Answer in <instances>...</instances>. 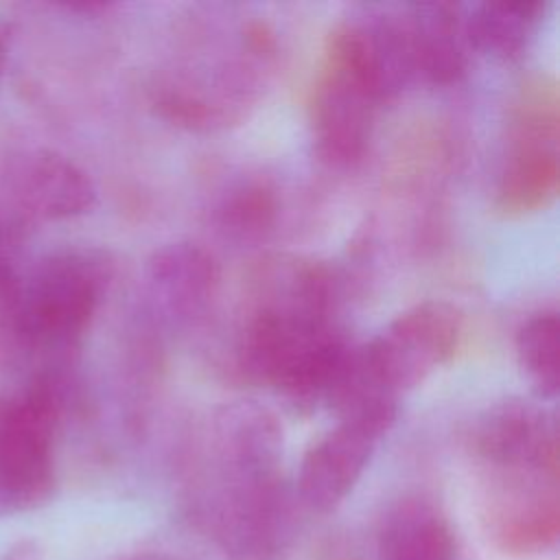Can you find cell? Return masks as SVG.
<instances>
[{
	"instance_id": "12",
	"label": "cell",
	"mask_w": 560,
	"mask_h": 560,
	"mask_svg": "<svg viewBox=\"0 0 560 560\" xmlns=\"http://www.w3.org/2000/svg\"><path fill=\"white\" fill-rule=\"evenodd\" d=\"M378 560H462L448 518L427 499H402L383 516Z\"/></svg>"
},
{
	"instance_id": "14",
	"label": "cell",
	"mask_w": 560,
	"mask_h": 560,
	"mask_svg": "<svg viewBox=\"0 0 560 560\" xmlns=\"http://www.w3.org/2000/svg\"><path fill=\"white\" fill-rule=\"evenodd\" d=\"M516 354L536 392L553 400L560 389V324L556 311L536 313L518 328Z\"/></svg>"
},
{
	"instance_id": "13",
	"label": "cell",
	"mask_w": 560,
	"mask_h": 560,
	"mask_svg": "<svg viewBox=\"0 0 560 560\" xmlns=\"http://www.w3.org/2000/svg\"><path fill=\"white\" fill-rule=\"evenodd\" d=\"M545 15V2H481L464 13L470 50L477 48L497 59H516L527 48Z\"/></svg>"
},
{
	"instance_id": "7",
	"label": "cell",
	"mask_w": 560,
	"mask_h": 560,
	"mask_svg": "<svg viewBox=\"0 0 560 560\" xmlns=\"http://www.w3.org/2000/svg\"><path fill=\"white\" fill-rule=\"evenodd\" d=\"M381 101L341 61L324 52L322 72L311 98V127L322 162L346 168L359 162L370 144Z\"/></svg>"
},
{
	"instance_id": "17",
	"label": "cell",
	"mask_w": 560,
	"mask_h": 560,
	"mask_svg": "<svg viewBox=\"0 0 560 560\" xmlns=\"http://www.w3.org/2000/svg\"><path fill=\"white\" fill-rule=\"evenodd\" d=\"M0 560H44V547L35 538H18L0 551Z\"/></svg>"
},
{
	"instance_id": "18",
	"label": "cell",
	"mask_w": 560,
	"mask_h": 560,
	"mask_svg": "<svg viewBox=\"0 0 560 560\" xmlns=\"http://www.w3.org/2000/svg\"><path fill=\"white\" fill-rule=\"evenodd\" d=\"M118 560H184V558L171 556V553H164V551H133V553H127Z\"/></svg>"
},
{
	"instance_id": "2",
	"label": "cell",
	"mask_w": 560,
	"mask_h": 560,
	"mask_svg": "<svg viewBox=\"0 0 560 560\" xmlns=\"http://www.w3.org/2000/svg\"><path fill=\"white\" fill-rule=\"evenodd\" d=\"M57 418L50 383H33L0 402V518L33 512L55 494Z\"/></svg>"
},
{
	"instance_id": "1",
	"label": "cell",
	"mask_w": 560,
	"mask_h": 560,
	"mask_svg": "<svg viewBox=\"0 0 560 560\" xmlns=\"http://www.w3.org/2000/svg\"><path fill=\"white\" fill-rule=\"evenodd\" d=\"M271 280L241 332L238 365L300 407L330 409L354 348L332 317V276L315 262H284Z\"/></svg>"
},
{
	"instance_id": "19",
	"label": "cell",
	"mask_w": 560,
	"mask_h": 560,
	"mask_svg": "<svg viewBox=\"0 0 560 560\" xmlns=\"http://www.w3.org/2000/svg\"><path fill=\"white\" fill-rule=\"evenodd\" d=\"M4 61H7V44H4L2 31H0V77H2V70H4Z\"/></svg>"
},
{
	"instance_id": "3",
	"label": "cell",
	"mask_w": 560,
	"mask_h": 560,
	"mask_svg": "<svg viewBox=\"0 0 560 560\" xmlns=\"http://www.w3.org/2000/svg\"><path fill=\"white\" fill-rule=\"evenodd\" d=\"M462 339V313L444 300H424L392 319L374 339L357 346L365 381L398 400L442 368Z\"/></svg>"
},
{
	"instance_id": "6",
	"label": "cell",
	"mask_w": 560,
	"mask_h": 560,
	"mask_svg": "<svg viewBox=\"0 0 560 560\" xmlns=\"http://www.w3.org/2000/svg\"><path fill=\"white\" fill-rule=\"evenodd\" d=\"M394 420L387 413L341 416L302 457L295 486L300 503L315 514H328L343 503Z\"/></svg>"
},
{
	"instance_id": "10",
	"label": "cell",
	"mask_w": 560,
	"mask_h": 560,
	"mask_svg": "<svg viewBox=\"0 0 560 560\" xmlns=\"http://www.w3.org/2000/svg\"><path fill=\"white\" fill-rule=\"evenodd\" d=\"M416 81L451 85L468 70L470 44L464 13L453 2L405 7Z\"/></svg>"
},
{
	"instance_id": "8",
	"label": "cell",
	"mask_w": 560,
	"mask_h": 560,
	"mask_svg": "<svg viewBox=\"0 0 560 560\" xmlns=\"http://www.w3.org/2000/svg\"><path fill=\"white\" fill-rule=\"evenodd\" d=\"M472 453L486 468L558 470L556 418L529 400L497 402L475 422Z\"/></svg>"
},
{
	"instance_id": "15",
	"label": "cell",
	"mask_w": 560,
	"mask_h": 560,
	"mask_svg": "<svg viewBox=\"0 0 560 560\" xmlns=\"http://www.w3.org/2000/svg\"><path fill=\"white\" fill-rule=\"evenodd\" d=\"M276 214V199L262 184H243L219 206V223L238 238L262 234Z\"/></svg>"
},
{
	"instance_id": "16",
	"label": "cell",
	"mask_w": 560,
	"mask_h": 560,
	"mask_svg": "<svg viewBox=\"0 0 560 560\" xmlns=\"http://www.w3.org/2000/svg\"><path fill=\"white\" fill-rule=\"evenodd\" d=\"M28 348L24 282L11 262H0V354L13 359Z\"/></svg>"
},
{
	"instance_id": "9",
	"label": "cell",
	"mask_w": 560,
	"mask_h": 560,
	"mask_svg": "<svg viewBox=\"0 0 560 560\" xmlns=\"http://www.w3.org/2000/svg\"><path fill=\"white\" fill-rule=\"evenodd\" d=\"M217 284V262L195 243H171L149 258V300L168 324L182 326L197 319L214 298Z\"/></svg>"
},
{
	"instance_id": "11",
	"label": "cell",
	"mask_w": 560,
	"mask_h": 560,
	"mask_svg": "<svg viewBox=\"0 0 560 560\" xmlns=\"http://www.w3.org/2000/svg\"><path fill=\"white\" fill-rule=\"evenodd\" d=\"M15 195L28 212L44 219L77 217L94 203L90 177L52 151L26 155L15 173Z\"/></svg>"
},
{
	"instance_id": "5",
	"label": "cell",
	"mask_w": 560,
	"mask_h": 560,
	"mask_svg": "<svg viewBox=\"0 0 560 560\" xmlns=\"http://www.w3.org/2000/svg\"><path fill=\"white\" fill-rule=\"evenodd\" d=\"M558 109L545 85L523 92L497 182V208L518 217L545 208L558 192Z\"/></svg>"
},
{
	"instance_id": "4",
	"label": "cell",
	"mask_w": 560,
	"mask_h": 560,
	"mask_svg": "<svg viewBox=\"0 0 560 560\" xmlns=\"http://www.w3.org/2000/svg\"><path fill=\"white\" fill-rule=\"evenodd\" d=\"M107 278V260L92 249H63L42 260L24 284L28 346H72L90 326Z\"/></svg>"
}]
</instances>
